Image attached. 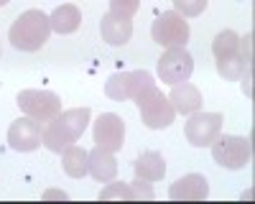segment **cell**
<instances>
[{"label": "cell", "instance_id": "6da1fadb", "mask_svg": "<svg viewBox=\"0 0 255 204\" xmlns=\"http://www.w3.org/2000/svg\"><path fill=\"white\" fill-rule=\"evenodd\" d=\"M90 107H72L61 110L51 122H46L41 130V146H46L51 153H64L72 143L79 140V135L90 125Z\"/></svg>", "mask_w": 255, "mask_h": 204}, {"label": "cell", "instance_id": "7a4b0ae2", "mask_svg": "<svg viewBox=\"0 0 255 204\" xmlns=\"http://www.w3.org/2000/svg\"><path fill=\"white\" fill-rule=\"evenodd\" d=\"M51 36V23H49V15L41 13L36 8L31 10H23L8 31V38L10 44L18 49V51H38L41 46L49 41Z\"/></svg>", "mask_w": 255, "mask_h": 204}, {"label": "cell", "instance_id": "3957f363", "mask_svg": "<svg viewBox=\"0 0 255 204\" xmlns=\"http://www.w3.org/2000/svg\"><path fill=\"white\" fill-rule=\"evenodd\" d=\"M212 56H215V67H217V74L227 82H235L243 77L245 67V59L240 54V36L235 31H220L217 38H215V44H212Z\"/></svg>", "mask_w": 255, "mask_h": 204}, {"label": "cell", "instance_id": "277c9868", "mask_svg": "<svg viewBox=\"0 0 255 204\" xmlns=\"http://www.w3.org/2000/svg\"><path fill=\"white\" fill-rule=\"evenodd\" d=\"M135 105H138V112H140V120L143 125H148L151 130H163L174 122L176 117V110L171 105V100H168L156 85L145 87L138 97H135Z\"/></svg>", "mask_w": 255, "mask_h": 204}, {"label": "cell", "instance_id": "5b68a950", "mask_svg": "<svg viewBox=\"0 0 255 204\" xmlns=\"http://www.w3.org/2000/svg\"><path fill=\"white\" fill-rule=\"evenodd\" d=\"M209 148H212V158H215L222 169H230V171L245 169L253 158V146L243 135H222L220 133Z\"/></svg>", "mask_w": 255, "mask_h": 204}, {"label": "cell", "instance_id": "8992f818", "mask_svg": "<svg viewBox=\"0 0 255 204\" xmlns=\"http://www.w3.org/2000/svg\"><path fill=\"white\" fill-rule=\"evenodd\" d=\"M15 102L28 117L44 122V125L61 112V97L49 90H20Z\"/></svg>", "mask_w": 255, "mask_h": 204}, {"label": "cell", "instance_id": "52a82bcc", "mask_svg": "<svg viewBox=\"0 0 255 204\" xmlns=\"http://www.w3.org/2000/svg\"><path fill=\"white\" fill-rule=\"evenodd\" d=\"M156 85L153 82V74L145 72V69H135V72H118L113 74L108 82H105V95L115 102H123V100H135L145 87Z\"/></svg>", "mask_w": 255, "mask_h": 204}, {"label": "cell", "instance_id": "ba28073f", "mask_svg": "<svg viewBox=\"0 0 255 204\" xmlns=\"http://www.w3.org/2000/svg\"><path fill=\"white\" fill-rule=\"evenodd\" d=\"M151 36L158 46L171 49V46H186L189 41V20L184 15H179L176 10H166L161 13L153 26H151Z\"/></svg>", "mask_w": 255, "mask_h": 204}, {"label": "cell", "instance_id": "9c48e42d", "mask_svg": "<svg viewBox=\"0 0 255 204\" xmlns=\"http://www.w3.org/2000/svg\"><path fill=\"white\" fill-rule=\"evenodd\" d=\"M222 133V115L220 112H191L189 120L184 122V135L191 146L207 148L215 143V138Z\"/></svg>", "mask_w": 255, "mask_h": 204}, {"label": "cell", "instance_id": "30bf717a", "mask_svg": "<svg viewBox=\"0 0 255 204\" xmlns=\"http://www.w3.org/2000/svg\"><path fill=\"white\" fill-rule=\"evenodd\" d=\"M194 72V56L186 51V46H171L158 59V77L166 85H179L186 82Z\"/></svg>", "mask_w": 255, "mask_h": 204}, {"label": "cell", "instance_id": "8fae6325", "mask_svg": "<svg viewBox=\"0 0 255 204\" xmlns=\"http://www.w3.org/2000/svg\"><path fill=\"white\" fill-rule=\"evenodd\" d=\"M92 135H95V146L115 153V151L123 148V143H125V122L115 112H102L95 120Z\"/></svg>", "mask_w": 255, "mask_h": 204}, {"label": "cell", "instance_id": "7c38bea8", "mask_svg": "<svg viewBox=\"0 0 255 204\" xmlns=\"http://www.w3.org/2000/svg\"><path fill=\"white\" fill-rule=\"evenodd\" d=\"M41 130H44V122H38L33 117H18L10 122L8 128V143L13 151L20 153H31L41 146Z\"/></svg>", "mask_w": 255, "mask_h": 204}, {"label": "cell", "instance_id": "4fadbf2b", "mask_svg": "<svg viewBox=\"0 0 255 204\" xmlns=\"http://www.w3.org/2000/svg\"><path fill=\"white\" fill-rule=\"evenodd\" d=\"M209 194V184L202 174H186L168 187V199L174 202H202Z\"/></svg>", "mask_w": 255, "mask_h": 204}, {"label": "cell", "instance_id": "5bb4252c", "mask_svg": "<svg viewBox=\"0 0 255 204\" xmlns=\"http://www.w3.org/2000/svg\"><path fill=\"white\" fill-rule=\"evenodd\" d=\"M100 33H102V41H108L110 46H125L133 36V18L108 10L100 20Z\"/></svg>", "mask_w": 255, "mask_h": 204}, {"label": "cell", "instance_id": "9a60e30c", "mask_svg": "<svg viewBox=\"0 0 255 204\" xmlns=\"http://www.w3.org/2000/svg\"><path fill=\"white\" fill-rule=\"evenodd\" d=\"M168 100H171V105L176 112L181 115H191L202 110V92L191 85V82H179V85H171V95H168Z\"/></svg>", "mask_w": 255, "mask_h": 204}, {"label": "cell", "instance_id": "2e32d148", "mask_svg": "<svg viewBox=\"0 0 255 204\" xmlns=\"http://www.w3.org/2000/svg\"><path fill=\"white\" fill-rule=\"evenodd\" d=\"M90 176L95 181H113L118 176V161L113 156V151H105L100 146H95L90 151Z\"/></svg>", "mask_w": 255, "mask_h": 204}, {"label": "cell", "instance_id": "e0dca14e", "mask_svg": "<svg viewBox=\"0 0 255 204\" xmlns=\"http://www.w3.org/2000/svg\"><path fill=\"white\" fill-rule=\"evenodd\" d=\"M49 23H51V31L69 36V33L79 31V26H82V10L72 3H64L49 15Z\"/></svg>", "mask_w": 255, "mask_h": 204}, {"label": "cell", "instance_id": "ac0fdd59", "mask_svg": "<svg viewBox=\"0 0 255 204\" xmlns=\"http://www.w3.org/2000/svg\"><path fill=\"white\" fill-rule=\"evenodd\" d=\"M135 179L143 181H161L166 174V161L158 151H145L143 156H138V161L133 163Z\"/></svg>", "mask_w": 255, "mask_h": 204}, {"label": "cell", "instance_id": "d6986e66", "mask_svg": "<svg viewBox=\"0 0 255 204\" xmlns=\"http://www.w3.org/2000/svg\"><path fill=\"white\" fill-rule=\"evenodd\" d=\"M61 169L67 176L72 179H84L90 174V151H84L82 146H72L64 148V156H61Z\"/></svg>", "mask_w": 255, "mask_h": 204}, {"label": "cell", "instance_id": "ffe728a7", "mask_svg": "<svg viewBox=\"0 0 255 204\" xmlns=\"http://www.w3.org/2000/svg\"><path fill=\"white\" fill-rule=\"evenodd\" d=\"M171 3H174V8H176L179 15H184V18H197V15H202V13L207 10L209 0H171Z\"/></svg>", "mask_w": 255, "mask_h": 204}, {"label": "cell", "instance_id": "44dd1931", "mask_svg": "<svg viewBox=\"0 0 255 204\" xmlns=\"http://www.w3.org/2000/svg\"><path fill=\"white\" fill-rule=\"evenodd\" d=\"M100 199H130V202H133V194H130V184L115 181V184H110L108 189H102V192H100Z\"/></svg>", "mask_w": 255, "mask_h": 204}, {"label": "cell", "instance_id": "7402d4cb", "mask_svg": "<svg viewBox=\"0 0 255 204\" xmlns=\"http://www.w3.org/2000/svg\"><path fill=\"white\" fill-rule=\"evenodd\" d=\"M140 8V0H110V10L125 18H133Z\"/></svg>", "mask_w": 255, "mask_h": 204}, {"label": "cell", "instance_id": "603a6c76", "mask_svg": "<svg viewBox=\"0 0 255 204\" xmlns=\"http://www.w3.org/2000/svg\"><path fill=\"white\" fill-rule=\"evenodd\" d=\"M130 194H133V199H145V202H151V199L156 197L153 189H151V184L143 181V179H135V181L130 184Z\"/></svg>", "mask_w": 255, "mask_h": 204}, {"label": "cell", "instance_id": "cb8c5ba5", "mask_svg": "<svg viewBox=\"0 0 255 204\" xmlns=\"http://www.w3.org/2000/svg\"><path fill=\"white\" fill-rule=\"evenodd\" d=\"M10 3V0H0V8H3V5H8Z\"/></svg>", "mask_w": 255, "mask_h": 204}]
</instances>
